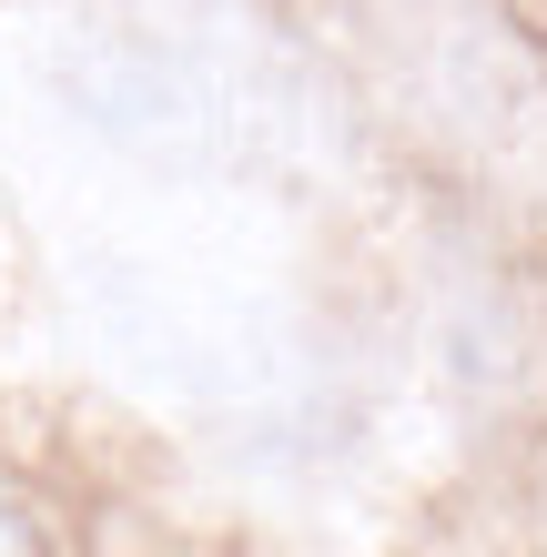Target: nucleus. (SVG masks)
Returning a JSON list of instances; mask_svg holds the SVG:
<instances>
[{
	"label": "nucleus",
	"instance_id": "1",
	"mask_svg": "<svg viewBox=\"0 0 547 557\" xmlns=\"http://www.w3.org/2000/svg\"><path fill=\"white\" fill-rule=\"evenodd\" d=\"M365 112L518 264H547V21L518 0H345Z\"/></svg>",
	"mask_w": 547,
	"mask_h": 557
},
{
	"label": "nucleus",
	"instance_id": "2",
	"mask_svg": "<svg viewBox=\"0 0 547 557\" xmlns=\"http://www.w3.org/2000/svg\"><path fill=\"white\" fill-rule=\"evenodd\" d=\"M0 557H51V537H41V517H30L11 486H0Z\"/></svg>",
	"mask_w": 547,
	"mask_h": 557
}]
</instances>
